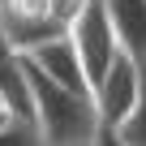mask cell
I'll return each instance as SVG.
<instances>
[{
    "label": "cell",
    "instance_id": "1",
    "mask_svg": "<svg viewBox=\"0 0 146 146\" xmlns=\"http://www.w3.org/2000/svg\"><path fill=\"white\" fill-rule=\"evenodd\" d=\"M26 86H30V120L39 125L47 146H90L99 133V112L90 95H78L43 73L22 56Z\"/></svg>",
    "mask_w": 146,
    "mask_h": 146
},
{
    "label": "cell",
    "instance_id": "2",
    "mask_svg": "<svg viewBox=\"0 0 146 146\" xmlns=\"http://www.w3.org/2000/svg\"><path fill=\"white\" fill-rule=\"evenodd\" d=\"M69 39H73V52H78V60L86 69L90 90H95V82L103 78V73L112 69V60L120 56V43H116V30L108 22L103 0H90V5H86V13L69 26Z\"/></svg>",
    "mask_w": 146,
    "mask_h": 146
},
{
    "label": "cell",
    "instance_id": "3",
    "mask_svg": "<svg viewBox=\"0 0 146 146\" xmlns=\"http://www.w3.org/2000/svg\"><path fill=\"white\" fill-rule=\"evenodd\" d=\"M142 78H146V69L133 60V56H116L112 60V69L103 73V78L95 82V90H90V99H95V112H99V125H120L129 112H133V103H137V95H142Z\"/></svg>",
    "mask_w": 146,
    "mask_h": 146
},
{
    "label": "cell",
    "instance_id": "4",
    "mask_svg": "<svg viewBox=\"0 0 146 146\" xmlns=\"http://www.w3.org/2000/svg\"><path fill=\"white\" fill-rule=\"evenodd\" d=\"M0 22H5L17 52H30V47H39L56 35H69L52 17V0H9V5H0Z\"/></svg>",
    "mask_w": 146,
    "mask_h": 146
},
{
    "label": "cell",
    "instance_id": "5",
    "mask_svg": "<svg viewBox=\"0 0 146 146\" xmlns=\"http://www.w3.org/2000/svg\"><path fill=\"white\" fill-rule=\"evenodd\" d=\"M22 56L43 73V78H52V82H60V86H69V90H78V95H90L86 69H82L78 52H73V39H69V35H56V39H47V43L22 52Z\"/></svg>",
    "mask_w": 146,
    "mask_h": 146
},
{
    "label": "cell",
    "instance_id": "6",
    "mask_svg": "<svg viewBox=\"0 0 146 146\" xmlns=\"http://www.w3.org/2000/svg\"><path fill=\"white\" fill-rule=\"evenodd\" d=\"M103 9H108L120 52L146 64V0H103Z\"/></svg>",
    "mask_w": 146,
    "mask_h": 146
},
{
    "label": "cell",
    "instance_id": "7",
    "mask_svg": "<svg viewBox=\"0 0 146 146\" xmlns=\"http://www.w3.org/2000/svg\"><path fill=\"white\" fill-rule=\"evenodd\" d=\"M116 137H120L125 146H146V78H142V95H137L133 112L116 125Z\"/></svg>",
    "mask_w": 146,
    "mask_h": 146
},
{
    "label": "cell",
    "instance_id": "8",
    "mask_svg": "<svg viewBox=\"0 0 146 146\" xmlns=\"http://www.w3.org/2000/svg\"><path fill=\"white\" fill-rule=\"evenodd\" d=\"M0 146H47V142L30 116H13L9 125H0Z\"/></svg>",
    "mask_w": 146,
    "mask_h": 146
},
{
    "label": "cell",
    "instance_id": "9",
    "mask_svg": "<svg viewBox=\"0 0 146 146\" xmlns=\"http://www.w3.org/2000/svg\"><path fill=\"white\" fill-rule=\"evenodd\" d=\"M22 52L13 47V39H9V30H5V22H0V69H5V64H13Z\"/></svg>",
    "mask_w": 146,
    "mask_h": 146
},
{
    "label": "cell",
    "instance_id": "10",
    "mask_svg": "<svg viewBox=\"0 0 146 146\" xmlns=\"http://www.w3.org/2000/svg\"><path fill=\"white\" fill-rule=\"evenodd\" d=\"M90 146H125V142L116 137V129H112V125H99V133H95V142H90Z\"/></svg>",
    "mask_w": 146,
    "mask_h": 146
},
{
    "label": "cell",
    "instance_id": "11",
    "mask_svg": "<svg viewBox=\"0 0 146 146\" xmlns=\"http://www.w3.org/2000/svg\"><path fill=\"white\" fill-rule=\"evenodd\" d=\"M13 116H17V112H13V103H9V99H5V95H0V125H9V120H13Z\"/></svg>",
    "mask_w": 146,
    "mask_h": 146
},
{
    "label": "cell",
    "instance_id": "12",
    "mask_svg": "<svg viewBox=\"0 0 146 146\" xmlns=\"http://www.w3.org/2000/svg\"><path fill=\"white\" fill-rule=\"evenodd\" d=\"M0 5H9V0H0Z\"/></svg>",
    "mask_w": 146,
    "mask_h": 146
},
{
    "label": "cell",
    "instance_id": "13",
    "mask_svg": "<svg viewBox=\"0 0 146 146\" xmlns=\"http://www.w3.org/2000/svg\"><path fill=\"white\" fill-rule=\"evenodd\" d=\"M142 69H146V64H142Z\"/></svg>",
    "mask_w": 146,
    "mask_h": 146
}]
</instances>
